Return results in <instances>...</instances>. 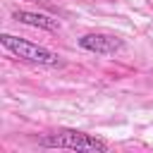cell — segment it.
Wrapping results in <instances>:
<instances>
[{
	"label": "cell",
	"instance_id": "3",
	"mask_svg": "<svg viewBox=\"0 0 153 153\" xmlns=\"http://www.w3.org/2000/svg\"><path fill=\"white\" fill-rule=\"evenodd\" d=\"M76 43H79V48L96 53V55H115L124 48V41L117 36H110V33H84V36H79Z\"/></svg>",
	"mask_w": 153,
	"mask_h": 153
},
{
	"label": "cell",
	"instance_id": "1",
	"mask_svg": "<svg viewBox=\"0 0 153 153\" xmlns=\"http://www.w3.org/2000/svg\"><path fill=\"white\" fill-rule=\"evenodd\" d=\"M41 146L45 148H67V151H86V153H105L108 143L98 139L96 134L76 131V129H57L55 134H48L41 139Z\"/></svg>",
	"mask_w": 153,
	"mask_h": 153
},
{
	"label": "cell",
	"instance_id": "4",
	"mask_svg": "<svg viewBox=\"0 0 153 153\" xmlns=\"http://www.w3.org/2000/svg\"><path fill=\"white\" fill-rule=\"evenodd\" d=\"M12 17H14L17 22L29 24V26H36V29H45V31H57V29H60V19H55V17H50V14H43V12L17 10Z\"/></svg>",
	"mask_w": 153,
	"mask_h": 153
},
{
	"label": "cell",
	"instance_id": "2",
	"mask_svg": "<svg viewBox=\"0 0 153 153\" xmlns=\"http://www.w3.org/2000/svg\"><path fill=\"white\" fill-rule=\"evenodd\" d=\"M0 43L2 48H7L12 55H17L19 60H26V62H36V65H45V67H55L60 65V55L38 45V43H31L26 38H19V36H12V33H0Z\"/></svg>",
	"mask_w": 153,
	"mask_h": 153
}]
</instances>
